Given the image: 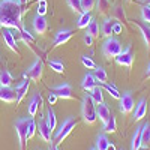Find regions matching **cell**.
I'll list each match as a JSON object with an SVG mask.
<instances>
[{"mask_svg": "<svg viewBox=\"0 0 150 150\" xmlns=\"http://www.w3.org/2000/svg\"><path fill=\"white\" fill-rule=\"evenodd\" d=\"M0 24L2 27L14 29L15 38L20 36L23 26V6L18 0H0Z\"/></svg>", "mask_w": 150, "mask_h": 150, "instance_id": "6da1fadb", "label": "cell"}, {"mask_svg": "<svg viewBox=\"0 0 150 150\" xmlns=\"http://www.w3.org/2000/svg\"><path fill=\"white\" fill-rule=\"evenodd\" d=\"M81 114H83V120L87 125H93L96 122V104L92 99L90 95H84L83 98V104H81Z\"/></svg>", "mask_w": 150, "mask_h": 150, "instance_id": "7a4b0ae2", "label": "cell"}, {"mask_svg": "<svg viewBox=\"0 0 150 150\" xmlns=\"http://www.w3.org/2000/svg\"><path fill=\"white\" fill-rule=\"evenodd\" d=\"M122 50H123L122 42L117 38H112V36L105 38V41L102 44V53L107 59H114L116 56H119L122 53Z\"/></svg>", "mask_w": 150, "mask_h": 150, "instance_id": "3957f363", "label": "cell"}, {"mask_svg": "<svg viewBox=\"0 0 150 150\" xmlns=\"http://www.w3.org/2000/svg\"><path fill=\"white\" fill-rule=\"evenodd\" d=\"M77 126V120H75L74 117H68L63 120V123L59 126V129L56 131V135H54V143L56 144H60L62 141H63L66 137L72 132V129Z\"/></svg>", "mask_w": 150, "mask_h": 150, "instance_id": "277c9868", "label": "cell"}, {"mask_svg": "<svg viewBox=\"0 0 150 150\" xmlns=\"http://www.w3.org/2000/svg\"><path fill=\"white\" fill-rule=\"evenodd\" d=\"M15 131L18 135V143H20V150H24L27 140V131H29V117H21L15 122Z\"/></svg>", "mask_w": 150, "mask_h": 150, "instance_id": "5b68a950", "label": "cell"}, {"mask_svg": "<svg viewBox=\"0 0 150 150\" xmlns=\"http://www.w3.org/2000/svg\"><path fill=\"white\" fill-rule=\"evenodd\" d=\"M50 92H53L57 98L60 99H74V92H72V86L69 83H62L50 89Z\"/></svg>", "mask_w": 150, "mask_h": 150, "instance_id": "8992f818", "label": "cell"}, {"mask_svg": "<svg viewBox=\"0 0 150 150\" xmlns=\"http://www.w3.org/2000/svg\"><path fill=\"white\" fill-rule=\"evenodd\" d=\"M27 74H29V78L32 81L39 83L42 78V74H44V62L41 59H36L33 62V65L27 69Z\"/></svg>", "mask_w": 150, "mask_h": 150, "instance_id": "52a82bcc", "label": "cell"}, {"mask_svg": "<svg viewBox=\"0 0 150 150\" xmlns=\"http://www.w3.org/2000/svg\"><path fill=\"white\" fill-rule=\"evenodd\" d=\"M2 38H3L5 44L8 45V48L11 50V51H14V53L20 54V51H18V45H17V38H15L14 32H12V29H9V27H3V30H2Z\"/></svg>", "mask_w": 150, "mask_h": 150, "instance_id": "ba28073f", "label": "cell"}, {"mask_svg": "<svg viewBox=\"0 0 150 150\" xmlns=\"http://www.w3.org/2000/svg\"><path fill=\"white\" fill-rule=\"evenodd\" d=\"M32 26L36 35H45L48 30V21L45 18V15H35L32 18Z\"/></svg>", "mask_w": 150, "mask_h": 150, "instance_id": "9c48e42d", "label": "cell"}, {"mask_svg": "<svg viewBox=\"0 0 150 150\" xmlns=\"http://www.w3.org/2000/svg\"><path fill=\"white\" fill-rule=\"evenodd\" d=\"M135 108V102H134V98L129 92L123 93L120 96V112H123V114H129V112H132Z\"/></svg>", "mask_w": 150, "mask_h": 150, "instance_id": "30bf717a", "label": "cell"}, {"mask_svg": "<svg viewBox=\"0 0 150 150\" xmlns=\"http://www.w3.org/2000/svg\"><path fill=\"white\" fill-rule=\"evenodd\" d=\"M114 59H116V63L117 65L131 68L132 63H134V56H132V51H131V47H126L125 50H122V53L119 56H116Z\"/></svg>", "mask_w": 150, "mask_h": 150, "instance_id": "8fae6325", "label": "cell"}, {"mask_svg": "<svg viewBox=\"0 0 150 150\" xmlns=\"http://www.w3.org/2000/svg\"><path fill=\"white\" fill-rule=\"evenodd\" d=\"M0 101L6 104H14L17 101V92L11 86H0Z\"/></svg>", "mask_w": 150, "mask_h": 150, "instance_id": "7c38bea8", "label": "cell"}, {"mask_svg": "<svg viewBox=\"0 0 150 150\" xmlns=\"http://www.w3.org/2000/svg\"><path fill=\"white\" fill-rule=\"evenodd\" d=\"M72 30L71 29H62V30H59L57 33H56V36H54V41H53V47H59V45H63V44H66L71 38H72Z\"/></svg>", "mask_w": 150, "mask_h": 150, "instance_id": "4fadbf2b", "label": "cell"}, {"mask_svg": "<svg viewBox=\"0 0 150 150\" xmlns=\"http://www.w3.org/2000/svg\"><path fill=\"white\" fill-rule=\"evenodd\" d=\"M42 102H44V99L41 96V93H36L32 99H30V102L27 105V111H29V116L30 117H35L38 114V110H39L42 107Z\"/></svg>", "mask_w": 150, "mask_h": 150, "instance_id": "5bb4252c", "label": "cell"}, {"mask_svg": "<svg viewBox=\"0 0 150 150\" xmlns=\"http://www.w3.org/2000/svg\"><path fill=\"white\" fill-rule=\"evenodd\" d=\"M29 87H30V81H29V78H24V81H21L17 87H15V92H17V101H15V104L18 105L24 98H26V95H27V92H29Z\"/></svg>", "mask_w": 150, "mask_h": 150, "instance_id": "9a60e30c", "label": "cell"}, {"mask_svg": "<svg viewBox=\"0 0 150 150\" xmlns=\"http://www.w3.org/2000/svg\"><path fill=\"white\" fill-rule=\"evenodd\" d=\"M36 125H38V131H39V135L42 137V140L47 141V143H51V135H53V132H51V129L48 128L45 119H39V122H38Z\"/></svg>", "mask_w": 150, "mask_h": 150, "instance_id": "2e32d148", "label": "cell"}, {"mask_svg": "<svg viewBox=\"0 0 150 150\" xmlns=\"http://www.w3.org/2000/svg\"><path fill=\"white\" fill-rule=\"evenodd\" d=\"M147 114V102H146V99H140V102L138 105L135 107V111H134V120L135 122H140L143 117H146Z\"/></svg>", "mask_w": 150, "mask_h": 150, "instance_id": "e0dca14e", "label": "cell"}, {"mask_svg": "<svg viewBox=\"0 0 150 150\" xmlns=\"http://www.w3.org/2000/svg\"><path fill=\"white\" fill-rule=\"evenodd\" d=\"M95 86H98V81H96V78H95V75H93V74H90V72H87V74L84 75L83 81H81V87H83V90L90 92Z\"/></svg>", "mask_w": 150, "mask_h": 150, "instance_id": "ac0fdd59", "label": "cell"}, {"mask_svg": "<svg viewBox=\"0 0 150 150\" xmlns=\"http://www.w3.org/2000/svg\"><path fill=\"white\" fill-rule=\"evenodd\" d=\"M110 116H111V111H110L108 105H105L104 102H101V104H99V107L96 108V117L101 120L102 123H105L110 119Z\"/></svg>", "mask_w": 150, "mask_h": 150, "instance_id": "d6986e66", "label": "cell"}, {"mask_svg": "<svg viewBox=\"0 0 150 150\" xmlns=\"http://www.w3.org/2000/svg\"><path fill=\"white\" fill-rule=\"evenodd\" d=\"M135 26L138 27L140 32L143 33L146 47H147V50H150V27H149V24H146V23H140V21H135Z\"/></svg>", "mask_w": 150, "mask_h": 150, "instance_id": "ffe728a7", "label": "cell"}, {"mask_svg": "<svg viewBox=\"0 0 150 150\" xmlns=\"http://www.w3.org/2000/svg\"><path fill=\"white\" fill-rule=\"evenodd\" d=\"M112 24H114V18H105L102 26H101V36L110 38L112 36Z\"/></svg>", "mask_w": 150, "mask_h": 150, "instance_id": "44dd1931", "label": "cell"}, {"mask_svg": "<svg viewBox=\"0 0 150 150\" xmlns=\"http://www.w3.org/2000/svg\"><path fill=\"white\" fill-rule=\"evenodd\" d=\"M18 38H20V39H21L24 44H27L30 48H33V45L36 44L35 38L32 36V33H30V32H29L26 27H23V29L20 30V36H18ZM33 50H35V48H33Z\"/></svg>", "mask_w": 150, "mask_h": 150, "instance_id": "7402d4cb", "label": "cell"}, {"mask_svg": "<svg viewBox=\"0 0 150 150\" xmlns=\"http://www.w3.org/2000/svg\"><path fill=\"white\" fill-rule=\"evenodd\" d=\"M45 122H47V125H48V128L51 129V132H54V129H56V126H57V117H56V112H54V110H53L51 107L47 110Z\"/></svg>", "mask_w": 150, "mask_h": 150, "instance_id": "603a6c76", "label": "cell"}, {"mask_svg": "<svg viewBox=\"0 0 150 150\" xmlns=\"http://www.w3.org/2000/svg\"><path fill=\"white\" fill-rule=\"evenodd\" d=\"M141 146L150 147V123H144L141 126Z\"/></svg>", "mask_w": 150, "mask_h": 150, "instance_id": "cb8c5ba5", "label": "cell"}, {"mask_svg": "<svg viewBox=\"0 0 150 150\" xmlns=\"http://www.w3.org/2000/svg\"><path fill=\"white\" fill-rule=\"evenodd\" d=\"M92 20H93V17H92L90 12H81L80 18H78V21H77V27H78V29H87V26L90 24Z\"/></svg>", "mask_w": 150, "mask_h": 150, "instance_id": "d4e9b609", "label": "cell"}, {"mask_svg": "<svg viewBox=\"0 0 150 150\" xmlns=\"http://www.w3.org/2000/svg\"><path fill=\"white\" fill-rule=\"evenodd\" d=\"M14 83V75L8 69H0V86H11Z\"/></svg>", "mask_w": 150, "mask_h": 150, "instance_id": "484cf974", "label": "cell"}, {"mask_svg": "<svg viewBox=\"0 0 150 150\" xmlns=\"http://www.w3.org/2000/svg\"><path fill=\"white\" fill-rule=\"evenodd\" d=\"M112 18L120 21V23H125L126 21V12H125L123 6L120 5H116L114 8H112Z\"/></svg>", "mask_w": 150, "mask_h": 150, "instance_id": "4316f807", "label": "cell"}, {"mask_svg": "<svg viewBox=\"0 0 150 150\" xmlns=\"http://www.w3.org/2000/svg\"><path fill=\"white\" fill-rule=\"evenodd\" d=\"M117 131V123H116V117L114 116H110V119L104 123V132L105 134H112Z\"/></svg>", "mask_w": 150, "mask_h": 150, "instance_id": "83f0119b", "label": "cell"}, {"mask_svg": "<svg viewBox=\"0 0 150 150\" xmlns=\"http://www.w3.org/2000/svg\"><path fill=\"white\" fill-rule=\"evenodd\" d=\"M89 95L92 96V99L95 101V104H101L104 102V95H102V89L99 86H95L93 89L89 92Z\"/></svg>", "mask_w": 150, "mask_h": 150, "instance_id": "f1b7e54d", "label": "cell"}, {"mask_svg": "<svg viewBox=\"0 0 150 150\" xmlns=\"http://www.w3.org/2000/svg\"><path fill=\"white\" fill-rule=\"evenodd\" d=\"M93 75H95V78L96 81H99V84H102V83H107V78H108V75H107V71L101 66H96L93 69Z\"/></svg>", "mask_w": 150, "mask_h": 150, "instance_id": "f546056e", "label": "cell"}, {"mask_svg": "<svg viewBox=\"0 0 150 150\" xmlns=\"http://www.w3.org/2000/svg\"><path fill=\"white\" fill-rule=\"evenodd\" d=\"M108 144H110V141H108L107 134H99L96 138V150H107Z\"/></svg>", "mask_w": 150, "mask_h": 150, "instance_id": "4dcf8cb0", "label": "cell"}, {"mask_svg": "<svg viewBox=\"0 0 150 150\" xmlns=\"http://www.w3.org/2000/svg\"><path fill=\"white\" fill-rule=\"evenodd\" d=\"M95 5H96L98 12H99V14H102V15L107 14V12L110 11V6H111L108 0H95Z\"/></svg>", "mask_w": 150, "mask_h": 150, "instance_id": "1f68e13d", "label": "cell"}, {"mask_svg": "<svg viewBox=\"0 0 150 150\" xmlns=\"http://www.w3.org/2000/svg\"><path fill=\"white\" fill-rule=\"evenodd\" d=\"M102 87L110 93V96L111 98H114V99H120V92L117 90V87L114 86V84H110V83H102Z\"/></svg>", "mask_w": 150, "mask_h": 150, "instance_id": "d6a6232c", "label": "cell"}, {"mask_svg": "<svg viewBox=\"0 0 150 150\" xmlns=\"http://www.w3.org/2000/svg\"><path fill=\"white\" fill-rule=\"evenodd\" d=\"M140 147H141V128H137V131L132 137L131 150H140Z\"/></svg>", "mask_w": 150, "mask_h": 150, "instance_id": "836d02e7", "label": "cell"}, {"mask_svg": "<svg viewBox=\"0 0 150 150\" xmlns=\"http://www.w3.org/2000/svg\"><path fill=\"white\" fill-rule=\"evenodd\" d=\"M87 33H90L93 38H99V35H101V27H99V24L95 20H92L90 24L87 26Z\"/></svg>", "mask_w": 150, "mask_h": 150, "instance_id": "e575fe53", "label": "cell"}, {"mask_svg": "<svg viewBox=\"0 0 150 150\" xmlns=\"http://www.w3.org/2000/svg\"><path fill=\"white\" fill-rule=\"evenodd\" d=\"M48 66L51 68L54 72H57V74H63L65 72V65H63V62H60V60H50Z\"/></svg>", "mask_w": 150, "mask_h": 150, "instance_id": "d590c367", "label": "cell"}, {"mask_svg": "<svg viewBox=\"0 0 150 150\" xmlns=\"http://www.w3.org/2000/svg\"><path fill=\"white\" fill-rule=\"evenodd\" d=\"M38 132V125L33 117H29V131H27V140H32L35 134Z\"/></svg>", "mask_w": 150, "mask_h": 150, "instance_id": "8d00e7d4", "label": "cell"}, {"mask_svg": "<svg viewBox=\"0 0 150 150\" xmlns=\"http://www.w3.org/2000/svg\"><path fill=\"white\" fill-rule=\"evenodd\" d=\"M68 6L75 12V14H81L83 12V8H81V0H66Z\"/></svg>", "mask_w": 150, "mask_h": 150, "instance_id": "74e56055", "label": "cell"}, {"mask_svg": "<svg viewBox=\"0 0 150 150\" xmlns=\"http://www.w3.org/2000/svg\"><path fill=\"white\" fill-rule=\"evenodd\" d=\"M141 17H143V21L146 24H150V6L149 5L141 6Z\"/></svg>", "mask_w": 150, "mask_h": 150, "instance_id": "f35d334b", "label": "cell"}, {"mask_svg": "<svg viewBox=\"0 0 150 150\" xmlns=\"http://www.w3.org/2000/svg\"><path fill=\"white\" fill-rule=\"evenodd\" d=\"M81 63L87 68V69H95L96 68V63L89 57V56H81Z\"/></svg>", "mask_w": 150, "mask_h": 150, "instance_id": "ab89813d", "label": "cell"}, {"mask_svg": "<svg viewBox=\"0 0 150 150\" xmlns=\"http://www.w3.org/2000/svg\"><path fill=\"white\" fill-rule=\"evenodd\" d=\"M81 8L83 12H92V9L95 8V0H81Z\"/></svg>", "mask_w": 150, "mask_h": 150, "instance_id": "60d3db41", "label": "cell"}, {"mask_svg": "<svg viewBox=\"0 0 150 150\" xmlns=\"http://www.w3.org/2000/svg\"><path fill=\"white\" fill-rule=\"evenodd\" d=\"M36 14L38 15H45L47 14V0H39L36 6Z\"/></svg>", "mask_w": 150, "mask_h": 150, "instance_id": "b9f144b4", "label": "cell"}, {"mask_svg": "<svg viewBox=\"0 0 150 150\" xmlns=\"http://www.w3.org/2000/svg\"><path fill=\"white\" fill-rule=\"evenodd\" d=\"M123 30V24L120 21H114V24H112V35H120Z\"/></svg>", "mask_w": 150, "mask_h": 150, "instance_id": "7bdbcfd3", "label": "cell"}, {"mask_svg": "<svg viewBox=\"0 0 150 150\" xmlns=\"http://www.w3.org/2000/svg\"><path fill=\"white\" fill-rule=\"evenodd\" d=\"M93 39H95V38H93L90 33H86V35H84V42H86V45L90 47V45L93 44Z\"/></svg>", "mask_w": 150, "mask_h": 150, "instance_id": "ee69618b", "label": "cell"}, {"mask_svg": "<svg viewBox=\"0 0 150 150\" xmlns=\"http://www.w3.org/2000/svg\"><path fill=\"white\" fill-rule=\"evenodd\" d=\"M57 96L53 93V92H50V95H48V102H50V105H54L56 102H57Z\"/></svg>", "mask_w": 150, "mask_h": 150, "instance_id": "f6af8a7d", "label": "cell"}, {"mask_svg": "<svg viewBox=\"0 0 150 150\" xmlns=\"http://www.w3.org/2000/svg\"><path fill=\"white\" fill-rule=\"evenodd\" d=\"M107 150H117V149H116V146H114V144H111V143H110V144H108V147H107Z\"/></svg>", "mask_w": 150, "mask_h": 150, "instance_id": "bcb514c9", "label": "cell"}, {"mask_svg": "<svg viewBox=\"0 0 150 150\" xmlns=\"http://www.w3.org/2000/svg\"><path fill=\"white\" fill-rule=\"evenodd\" d=\"M48 150H59V149H57V146H56V144H51Z\"/></svg>", "mask_w": 150, "mask_h": 150, "instance_id": "7dc6e473", "label": "cell"}, {"mask_svg": "<svg viewBox=\"0 0 150 150\" xmlns=\"http://www.w3.org/2000/svg\"><path fill=\"white\" fill-rule=\"evenodd\" d=\"M18 2H20V5L23 6V5H26V3L29 2V0H18Z\"/></svg>", "mask_w": 150, "mask_h": 150, "instance_id": "c3c4849f", "label": "cell"}, {"mask_svg": "<svg viewBox=\"0 0 150 150\" xmlns=\"http://www.w3.org/2000/svg\"><path fill=\"white\" fill-rule=\"evenodd\" d=\"M147 78H150V63H149V68H147Z\"/></svg>", "mask_w": 150, "mask_h": 150, "instance_id": "681fc988", "label": "cell"}, {"mask_svg": "<svg viewBox=\"0 0 150 150\" xmlns=\"http://www.w3.org/2000/svg\"><path fill=\"white\" fill-rule=\"evenodd\" d=\"M146 2H147V5H149V6H150V0H146Z\"/></svg>", "mask_w": 150, "mask_h": 150, "instance_id": "f907efd6", "label": "cell"}, {"mask_svg": "<svg viewBox=\"0 0 150 150\" xmlns=\"http://www.w3.org/2000/svg\"><path fill=\"white\" fill-rule=\"evenodd\" d=\"M2 29H3V27H2V24H0V33H2Z\"/></svg>", "mask_w": 150, "mask_h": 150, "instance_id": "816d5d0a", "label": "cell"}, {"mask_svg": "<svg viewBox=\"0 0 150 150\" xmlns=\"http://www.w3.org/2000/svg\"><path fill=\"white\" fill-rule=\"evenodd\" d=\"M0 69H3V68H2V63H0Z\"/></svg>", "mask_w": 150, "mask_h": 150, "instance_id": "f5cc1de1", "label": "cell"}, {"mask_svg": "<svg viewBox=\"0 0 150 150\" xmlns=\"http://www.w3.org/2000/svg\"><path fill=\"white\" fill-rule=\"evenodd\" d=\"M90 150H96V147H95V149H90Z\"/></svg>", "mask_w": 150, "mask_h": 150, "instance_id": "db71d44e", "label": "cell"}, {"mask_svg": "<svg viewBox=\"0 0 150 150\" xmlns=\"http://www.w3.org/2000/svg\"><path fill=\"white\" fill-rule=\"evenodd\" d=\"M128 2H134V0H128Z\"/></svg>", "mask_w": 150, "mask_h": 150, "instance_id": "11a10c76", "label": "cell"}, {"mask_svg": "<svg viewBox=\"0 0 150 150\" xmlns=\"http://www.w3.org/2000/svg\"><path fill=\"white\" fill-rule=\"evenodd\" d=\"M122 150H123V149H122Z\"/></svg>", "mask_w": 150, "mask_h": 150, "instance_id": "9f6ffc18", "label": "cell"}]
</instances>
